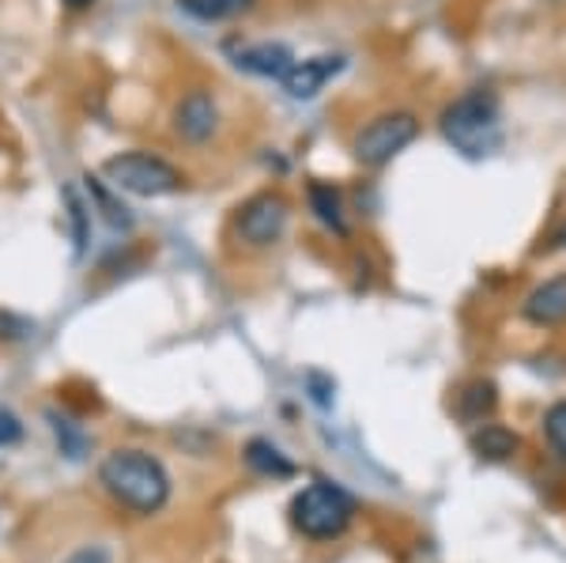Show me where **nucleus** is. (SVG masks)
<instances>
[{
  "label": "nucleus",
  "mask_w": 566,
  "mask_h": 563,
  "mask_svg": "<svg viewBox=\"0 0 566 563\" xmlns=\"http://www.w3.org/2000/svg\"><path fill=\"white\" fill-rule=\"evenodd\" d=\"M98 480L109 496L136 514H155L170 499V477L148 450H114L98 466Z\"/></svg>",
  "instance_id": "f257e3e1"
},
{
  "label": "nucleus",
  "mask_w": 566,
  "mask_h": 563,
  "mask_svg": "<svg viewBox=\"0 0 566 563\" xmlns=\"http://www.w3.org/2000/svg\"><path fill=\"white\" fill-rule=\"evenodd\" d=\"M438 129H442L446 144H453V152L469 159H483L502 144V114L499 98L491 91H464L461 98H453L450 106L438 117Z\"/></svg>",
  "instance_id": "f03ea898"
},
{
  "label": "nucleus",
  "mask_w": 566,
  "mask_h": 563,
  "mask_svg": "<svg viewBox=\"0 0 566 563\" xmlns=\"http://www.w3.org/2000/svg\"><path fill=\"white\" fill-rule=\"evenodd\" d=\"M103 175L117 194L133 197H170L186 189V175L155 152H117L103 163Z\"/></svg>",
  "instance_id": "7ed1b4c3"
},
{
  "label": "nucleus",
  "mask_w": 566,
  "mask_h": 563,
  "mask_svg": "<svg viewBox=\"0 0 566 563\" xmlns=\"http://www.w3.org/2000/svg\"><path fill=\"white\" fill-rule=\"evenodd\" d=\"M355 519V503L344 488L317 480V484L303 488L291 503V525L310 541H328L340 538Z\"/></svg>",
  "instance_id": "20e7f679"
},
{
  "label": "nucleus",
  "mask_w": 566,
  "mask_h": 563,
  "mask_svg": "<svg viewBox=\"0 0 566 563\" xmlns=\"http://www.w3.org/2000/svg\"><path fill=\"white\" fill-rule=\"evenodd\" d=\"M419 136V122L412 111H386L378 117H370L352 140V152L363 167H386L400 156Z\"/></svg>",
  "instance_id": "39448f33"
},
{
  "label": "nucleus",
  "mask_w": 566,
  "mask_h": 563,
  "mask_svg": "<svg viewBox=\"0 0 566 563\" xmlns=\"http://www.w3.org/2000/svg\"><path fill=\"white\" fill-rule=\"evenodd\" d=\"M287 216H291V205L287 197L276 194V189H264V194H253L250 201L239 208V220H234V231L245 247L253 250H264L283 234L287 227Z\"/></svg>",
  "instance_id": "423d86ee"
},
{
  "label": "nucleus",
  "mask_w": 566,
  "mask_h": 563,
  "mask_svg": "<svg viewBox=\"0 0 566 563\" xmlns=\"http://www.w3.org/2000/svg\"><path fill=\"white\" fill-rule=\"evenodd\" d=\"M216 129H219V106L212 91L205 87L186 91L181 103L175 106V133L189 144H205L212 140Z\"/></svg>",
  "instance_id": "0eeeda50"
},
{
  "label": "nucleus",
  "mask_w": 566,
  "mask_h": 563,
  "mask_svg": "<svg viewBox=\"0 0 566 563\" xmlns=\"http://www.w3.org/2000/svg\"><path fill=\"white\" fill-rule=\"evenodd\" d=\"M340 69H344V58H336V53H333V58H306V61H295V65L287 69V76H283L280 84H283V91H287L291 98L306 103V98L322 95V87Z\"/></svg>",
  "instance_id": "6e6552de"
},
{
  "label": "nucleus",
  "mask_w": 566,
  "mask_h": 563,
  "mask_svg": "<svg viewBox=\"0 0 566 563\" xmlns=\"http://www.w3.org/2000/svg\"><path fill=\"white\" fill-rule=\"evenodd\" d=\"M234 65L242 72H253V76H264V80H283L287 69L295 65V53H291L283 42H253L234 53Z\"/></svg>",
  "instance_id": "1a4fd4ad"
},
{
  "label": "nucleus",
  "mask_w": 566,
  "mask_h": 563,
  "mask_svg": "<svg viewBox=\"0 0 566 563\" xmlns=\"http://www.w3.org/2000/svg\"><path fill=\"white\" fill-rule=\"evenodd\" d=\"M522 314L533 325H563L566 322V277H552V280H544L541 288H533Z\"/></svg>",
  "instance_id": "9d476101"
},
{
  "label": "nucleus",
  "mask_w": 566,
  "mask_h": 563,
  "mask_svg": "<svg viewBox=\"0 0 566 563\" xmlns=\"http://www.w3.org/2000/svg\"><path fill=\"white\" fill-rule=\"evenodd\" d=\"M310 212L322 220L333 234H348V216H344V194L328 181H310Z\"/></svg>",
  "instance_id": "9b49d317"
},
{
  "label": "nucleus",
  "mask_w": 566,
  "mask_h": 563,
  "mask_svg": "<svg viewBox=\"0 0 566 563\" xmlns=\"http://www.w3.org/2000/svg\"><path fill=\"white\" fill-rule=\"evenodd\" d=\"M258 0H178L181 12H189L200 23H223V20H239Z\"/></svg>",
  "instance_id": "f8f14e48"
},
{
  "label": "nucleus",
  "mask_w": 566,
  "mask_h": 563,
  "mask_svg": "<svg viewBox=\"0 0 566 563\" xmlns=\"http://www.w3.org/2000/svg\"><path fill=\"white\" fill-rule=\"evenodd\" d=\"M472 450L488 461H506L510 453L517 450V435L506 431L502 424H483V428L472 435Z\"/></svg>",
  "instance_id": "ddd939ff"
},
{
  "label": "nucleus",
  "mask_w": 566,
  "mask_h": 563,
  "mask_svg": "<svg viewBox=\"0 0 566 563\" xmlns=\"http://www.w3.org/2000/svg\"><path fill=\"white\" fill-rule=\"evenodd\" d=\"M245 461H250V469L261 477H291L295 473V466H291V461L283 458L269 439H253L250 447H245Z\"/></svg>",
  "instance_id": "4468645a"
},
{
  "label": "nucleus",
  "mask_w": 566,
  "mask_h": 563,
  "mask_svg": "<svg viewBox=\"0 0 566 563\" xmlns=\"http://www.w3.org/2000/svg\"><path fill=\"white\" fill-rule=\"evenodd\" d=\"M87 194H91V201L103 208L106 223L114 227V231H129V227H133V212H129V208H125L122 201H114V194H109L103 181L87 175Z\"/></svg>",
  "instance_id": "2eb2a0df"
},
{
  "label": "nucleus",
  "mask_w": 566,
  "mask_h": 563,
  "mask_svg": "<svg viewBox=\"0 0 566 563\" xmlns=\"http://www.w3.org/2000/svg\"><path fill=\"white\" fill-rule=\"evenodd\" d=\"M491 408H495V386H491V383H472V386L461 394L458 413H461L469 424H480L483 416H491Z\"/></svg>",
  "instance_id": "dca6fc26"
},
{
  "label": "nucleus",
  "mask_w": 566,
  "mask_h": 563,
  "mask_svg": "<svg viewBox=\"0 0 566 563\" xmlns=\"http://www.w3.org/2000/svg\"><path fill=\"white\" fill-rule=\"evenodd\" d=\"M65 208H69V223H72V239H76V250L87 247V234H91V212L87 205L80 201L76 189H65Z\"/></svg>",
  "instance_id": "f3484780"
},
{
  "label": "nucleus",
  "mask_w": 566,
  "mask_h": 563,
  "mask_svg": "<svg viewBox=\"0 0 566 563\" xmlns=\"http://www.w3.org/2000/svg\"><path fill=\"white\" fill-rule=\"evenodd\" d=\"M544 435H547V442H552V450H555V453H563V458H566V402L547 408V416H544Z\"/></svg>",
  "instance_id": "a211bd4d"
},
{
  "label": "nucleus",
  "mask_w": 566,
  "mask_h": 563,
  "mask_svg": "<svg viewBox=\"0 0 566 563\" xmlns=\"http://www.w3.org/2000/svg\"><path fill=\"white\" fill-rule=\"evenodd\" d=\"M53 431H57V439H61V447H65L69 458H84V435L72 428L69 420H57V416H53Z\"/></svg>",
  "instance_id": "6ab92c4d"
},
{
  "label": "nucleus",
  "mask_w": 566,
  "mask_h": 563,
  "mask_svg": "<svg viewBox=\"0 0 566 563\" xmlns=\"http://www.w3.org/2000/svg\"><path fill=\"white\" fill-rule=\"evenodd\" d=\"M20 439H23V424L15 420L12 413L0 408V447H12V442H20Z\"/></svg>",
  "instance_id": "aec40b11"
},
{
  "label": "nucleus",
  "mask_w": 566,
  "mask_h": 563,
  "mask_svg": "<svg viewBox=\"0 0 566 563\" xmlns=\"http://www.w3.org/2000/svg\"><path fill=\"white\" fill-rule=\"evenodd\" d=\"M69 563H109V556L103 549H84V552H76Z\"/></svg>",
  "instance_id": "412c9836"
},
{
  "label": "nucleus",
  "mask_w": 566,
  "mask_h": 563,
  "mask_svg": "<svg viewBox=\"0 0 566 563\" xmlns=\"http://www.w3.org/2000/svg\"><path fill=\"white\" fill-rule=\"evenodd\" d=\"M61 4H65L69 12H87V8L95 4V0H61Z\"/></svg>",
  "instance_id": "4be33fe9"
}]
</instances>
